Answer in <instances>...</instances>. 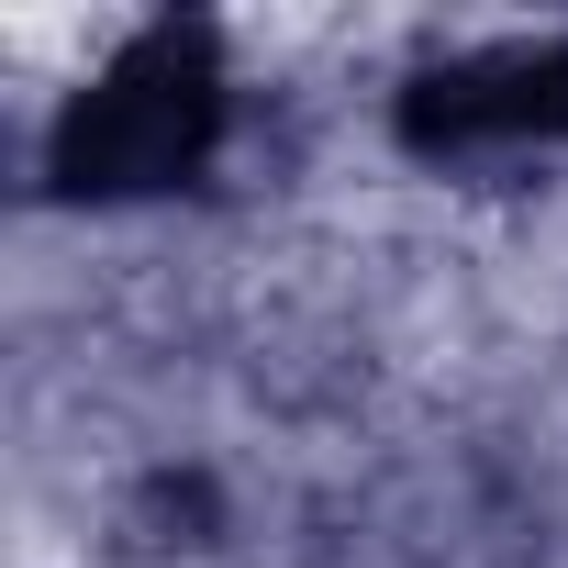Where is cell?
<instances>
[{
	"instance_id": "6da1fadb",
	"label": "cell",
	"mask_w": 568,
	"mask_h": 568,
	"mask_svg": "<svg viewBox=\"0 0 568 568\" xmlns=\"http://www.w3.org/2000/svg\"><path fill=\"white\" fill-rule=\"evenodd\" d=\"M201 112H212V90L179 68V45H156V57H134L123 79L90 90V112H79V168H90V179H168V168L190 156Z\"/></svg>"
}]
</instances>
